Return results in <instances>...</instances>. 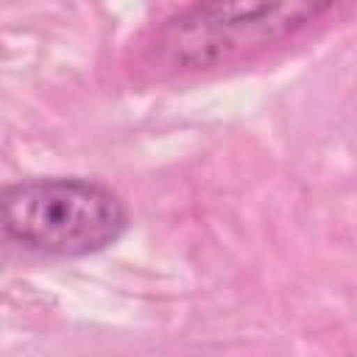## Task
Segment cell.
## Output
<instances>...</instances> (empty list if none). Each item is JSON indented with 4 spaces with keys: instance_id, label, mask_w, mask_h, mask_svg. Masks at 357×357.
I'll return each instance as SVG.
<instances>
[{
    "instance_id": "cell-1",
    "label": "cell",
    "mask_w": 357,
    "mask_h": 357,
    "mask_svg": "<svg viewBox=\"0 0 357 357\" xmlns=\"http://www.w3.org/2000/svg\"><path fill=\"white\" fill-rule=\"evenodd\" d=\"M340 3L343 0H195L156 31L151 53L170 70H212L304 31Z\"/></svg>"
},
{
    "instance_id": "cell-2",
    "label": "cell",
    "mask_w": 357,
    "mask_h": 357,
    "mask_svg": "<svg viewBox=\"0 0 357 357\" xmlns=\"http://www.w3.org/2000/svg\"><path fill=\"white\" fill-rule=\"evenodd\" d=\"M3 231L39 254L84 257L117 243L128 226L126 204L89 178H31L0 190Z\"/></svg>"
}]
</instances>
